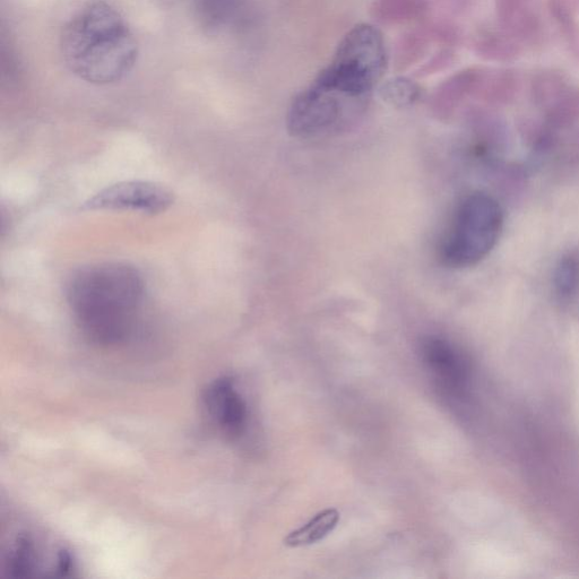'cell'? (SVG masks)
<instances>
[{
    "label": "cell",
    "instance_id": "13",
    "mask_svg": "<svg viewBox=\"0 0 579 579\" xmlns=\"http://www.w3.org/2000/svg\"><path fill=\"white\" fill-rule=\"evenodd\" d=\"M520 86V74L515 69H486L478 93L491 105L505 106L515 99Z\"/></svg>",
    "mask_w": 579,
    "mask_h": 579
},
{
    "label": "cell",
    "instance_id": "22",
    "mask_svg": "<svg viewBox=\"0 0 579 579\" xmlns=\"http://www.w3.org/2000/svg\"><path fill=\"white\" fill-rule=\"evenodd\" d=\"M380 95L387 103L397 108L412 106L421 97L420 86L409 77L397 76L387 81L380 89Z\"/></svg>",
    "mask_w": 579,
    "mask_h": 579
},
{
    "label": "cell",
    "instance_id": "9",
    "mask_svg": "<svg viewBox=\"0 0 579 579\" xmlns=\"http://www.w3.org/2000/svg\"><path fill=\"white\" fill-rule=\"evenodd\" d=\"M500 30L521 45H534L543 34V22L534 0H496Z\"/></svg>",
    "mask_w": 579,
    "mask_h": 579
},
{
    "label": "cell",
    "instance_id": "3",
    "mask_svg": "<svg viewBox=\"0 0 579 579\" xmlns=\"http://www.w3.org/2000/svg\"><path fill=\"white\" fill-rule=\"evenodd\" d=\"M387 67L383 33L375 25L362 23L345 34L331 63L315 80L351 97L370 100Z\"/></svg>",
    "mask_w": 579,
    "mask_h": 579
},
{
    "label": "cell",
    "instance_id": "12",
    "mask_svg": "<svg viewBox=\"0 0 579 579\" xmlns=\"http://www.w3.org/2000/svg\"><path fill=\"white\" fill-rule=\"evenodd\" d=\"M428 10V0H375L370 15L378 24L393 27L420 21Z\"/></svg>",
    "mask_w": 579,
    "mask_h": 579
},
{
    "label": "cell",
    "instance_id": "8",
    "mask_svg": "<svg viewBox=\"0 0 579 579\" xmlns=\"http://www.w3.org/2000/svg\"><path fill=\"white\" fill-rule=\"evenodd\" d=\"M421 359L447 391L461 392L468 379V365L454 345L438 336L423 339Z\"/></svg>",
    "mask_w": 579,
    "mask_h": 579
},
{
    "label": "cell",
    "instance_id": "20",
    "mask_svg": "<svg viewBox=\"0 0 579 579\" xmlns=\"http://www.w3.org/2000/svg\"><path fill=\"white\" fill-rule=\"evenodd\" d=\"M546 112L549 127L565 128L573 126L579 120V88L570 85Z\"/></svg>",
    "mask_w": 579,
    "mask_h": 579
},
{
    "label": "cell",
    "instance_id": "21",
    "mask_svg": "<svg viewBox=\"0 0 579 579\" xmlns=\"http://www.w3.org/2000/svg\"><path fill=\"white\" fill-rule=\"evenodd\" d=\"M548 11L553 22L578 54L579 51V25L576 20L574 7L570 0H548Z\"/></svg>",
    "mask_w": 579,
    "mask_h": 579
},
{
    "label": "cell",
    "instance_id": "1",
    "mask_svg": "<svg viewBox=\"0 0 579 579\" xmlns=\"http://www.w3.org/2000/svg\"><path fill=\"white\" fill-rule=\"evenodd\" d=\"M140 272L124 263L85 267L68 284L67 298L88 339L115 345L131 336L144 299Z\"/></svg>",
    "mask_w": 579,
    "mask_h": 579
},
{
    "label": "cell",
    "instance_id": "14",
    "mask_svg": "<svg viewBox=\"0 0 579 579\" xmlns=\"http://www.w3.org/2000/svg\"><path fill=\"white\" fill-rule=\"evenodd\" d=\"M473 50L482 60L492 63H513L522 56V45L503 31H485L475 37Z\"/></svg>",
    "mask_w": 579,
    "mask_h": 579
},
{
    "label": "cell",
    "instance_id": "16",
    "mask_svg": "<svg viewBox=\"0 0 579 579\" xmlns=\"http://www.w3.org/2000/svg\"><path fill=\"white\" fill-rule=\"evenodd\" d=\"M340 522V513L335 508L324 509L315 515L311 520L292 531L284 539L285 546L289 548H300L311 546V544L322 541L331 534Z\"/></svg>",
    "mask_w": 579,
    "mask_h": 579
},
{
    "label": "cell",
    "instance_id": "6",
    "mask_svg": "<svg viewBox=\"0 0 579 579\" xmlns=\"http://www.w3.org/2000/svg\"><path fill=\"white\" fill-rule=\"evenodd\" d=\"M174 203L169 189L149 181H124L100 190L83 209L89 211H133L159 214Z\"/></svg>",
    "mask_w": 579,
    "mask_h": 579
},
{
    "label": "cell",
    "instance_id": "7",
    "mask_svg": "<svg viewBox=\"0 0 579 579\" xmlns=\"http://www.w3.org/2000/svg\"><path fill=\"white\" fill-rule=\"evenodd\" d=\"M203 399L207 414L222 434L230 438L244 434L248 420L247 404L232 379H216L206 388Z\"/></svg>",
    "mask_w": 579,
    "mask_h": 579
},
{
    "label": "cell",
    "instance_id": "19",
    "mask_svg": "<svg viewBox=\"0 0 579 579\" xmlns=\"http://www.w3.org/2000/svg\"><path fill=\"white\" fill-rule=\"evenodd\" d=\"M553 287L561 301H572L579 293V248L569 250L557 264Z\"/></svg>",
    "mask_w": 579,
    "mask_h": 579
},
{
    "label": "cell",
    "instance_id": "2",
    "mask_svg": "<svg viewBox=\"0 0 579 579\" xmlns=\"http://www.w3.org/2000/svg\"><path fill=\"white\" fill-rule=\"evenodd\" d=\"M60 49L81 80L108 85L123 80L138 57V45L122 14L102 0L85 5L65 25Z\"/></svg>",
    "mask_w": 579,
    "mask_h": 579
},
{
    "label": "cell",
    "instance_id": "23",
    "mask_svg": "<svg viewBox=\"0 0 579 579\" xmlns=\"http://www.w3.org/2000/svg\"><path fill=\"white\" fill-rule=\"evenodd\" d=\"M455 51L452 47H445L423 64L417 71L416 76L426 77L444 71L455 62Z\"/></svg>",
    "mask_w": 579,
    "mask_h": 579
},
{
    "label": "cell",
    "instance_id": "10",
    "mask_svg": "<svg viewBox=\"0 0 579 579\" xmlns=\"http://www.w3.org/2000/svg\"><path fill=\"white\" fill-rule=\"evenodd\" d=\"M485 72V68L470 67L449 76L435 93L437 108L451 111L469 95L478 93Z\"/></svg>",
    "mask_w": 579,
    "mask_h": 579
},
{
    "label": "cell",
    "instance_id": "4",
    "mask_svg": "<svg viewBox=\"0 0 579 579\" xmlns=\"http://www.w3.org/2000/svg\"><path fill=\"white\" fill-rule=\"evenodd\" d=\"M504 227V212L495 198L472 194L462 201L440 256L454 269H465L485 259L498 243Z\"/></svg>",
    "mask_w": 579,
    "mask_h": 579
},
{
    "label": "cell",
    "instance_id": "17",
    "mask_svg": "<svg viewBox=\"0 0 579 579\" xmlns=\"http://www.w3.org/2000/svg\"><path fill=\"white\" fill-rule=\"evenodd\" d=\"M202 27L216 33L229 27L239 12L240 0H192Z\"/></svg>",
    "mask_w": 579,
    "mask_h": 579
},
{
    "label": "cell",
    "instance_id": "15",
    "mask_svg": "<svg viewBox=\"0 0 579 579\" xmlns=\"http://www.w3.org/2000/svg\"><path fill=\"white\" fill-rule=\"evenodd\" d=\"M31 535L14 539L5 556V572L10 577H29L42 570L40 548Z\"/></svg>",
    "mask_w": 579,
    "mask_h": 579
},
{
    "label": "cell",
    "instance_id": "5",
    "mask_svg": "<svg viewBox=\"0 0 579 579\" xmlns=\"http://www.w3.org/2000/svg\"><path fill=\"white\" fill-rule=\"evenodd\" d=\"M369 102L314 80L292 102L288 114L289 131L306 140L339 134L359 122Z\"/></svg>",
    "mask_w": 579,
    "mask_h": 579
},
{
    "label": "cell",
    "instance_id": "18",
    "mask_svg": "<svg viewBox=\"0 0 579 579\" xmlns=\"http://www.w3.org/2000/svg\"><path fill=\"white\" fill-rule=\"evenodd\" d=\"M572 85L568 76L555 68H546L533 76L532 99L539 108L548 110Z\"/></svg>",
    "mask_w": 579,
    "mask_h": 579
},
{
    "label": "cell",
    "instance_id": "11",
    "mask_svg": "<svg viewBox=\"0 0 579 579\" xmlns=\"http://www.w3.org/2000/svg\"><path fill=\"white\" fill-rule=\"evenodd\" d=\"M431 43H437L434 24L422 25L404 33L397 41L394 51L395 71H408L413 65L421 62L427 55Z\"/></svg>",
    "mask_w": 579,
    "mask_h": 579
}]
</instances>
